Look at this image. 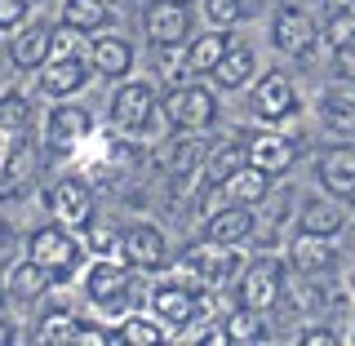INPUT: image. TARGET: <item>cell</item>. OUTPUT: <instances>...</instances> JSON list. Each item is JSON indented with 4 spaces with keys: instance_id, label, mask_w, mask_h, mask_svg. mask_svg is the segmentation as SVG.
Wrapping results in <instances>:
<instances>
[{
    "instance_id": "cell-1",
    "label": "cell",
    "mask_w": 355,
    "mask_h": 346,
    "mask_svg": "<svg viewBox=\"0 0 355 346\" xmlns=\"http://www.w3.org/2000/svg\"><path fill=\"white\" fill-rule=\"evenodd\" d=\"M85 293H89V302H94L98 311H107V315H120V311H129V302L138 297L133 266H129V262L98 258V262L85 271Z\"/></svg>"
},
{
    "instance_id": "cell-2",
    "label": "cell",
    "mask_w": 355,
    "mask_h": 346,
    "mask_svg": "<svg viewBox=\"0 0 355 346\" xmlns=\"http://www.w3.org/2000/svg\"><path fill=\"white\" fill-rule=\"evenodd\" d=\"M236 271H240V253L231 249V244L205 240V244H196V249L182 258V266H178V280L205 293V288H222Z\"/></svg>"
},
{
    "instance_id": "cell-3",
    "label": "cell",
    "mask_w": 355,
    "mask_h": 346,
    "mask_svg": "<svg viewBox=\"0 0 355 346\" xmlns=\"http://www.w3.org/2000/svg\"><path fill=\"white\" fill-rule=\"evenodd\" d=\"M271 44L297 62H311L320 44V18L306 14L302 5H280L271 18Z\"/></svg>"
},
{
    "instance_id": "cell-4",
    "label": "cell",
    "mask_w": 355,
    "mask_h": 346,
    "mask_svg": "<svg viewBox=\"0 0 355 346\" xmlns=\"http://www.w3.org/2000/svg\"><path fill=\"white\" fill-rule=\"evenodd\" d=\"M160 116L169 120L173 129L205 133V129L218 120V98H214V89H205V85H178V89H169V94H164Z\"/></svg>"
},
{
    "instance_id": "cell-5",
    "label": "cell",
    "mask_w": 355,
    "mask_h": 346,
    "mask_svg": "<svg viewBox=\"0 0 355 346\" xmlns=\"http://www.w3.org/2000/svg\"><path fill=\"white\" fill-rule=\"evenodd\" d=\"M284 297H288V275H284L280 258H253L240 271V306L271 311L275 302H284Z\"/></svg>"
},
{
    "instance_id": "cell-6",
    "label": "cell",
    "mask_w": 355,
    "mask_h": 346,
    "mask_svg": "<svg viewBox=\"0 0 355 346\" xmlns=\"http://www.w3.org/2000/svg\"><path fill=\"white\" fill-rule=\"evenodd\" d=\"M249 111L262 125H284V120H293L297 111H302V98H297V89L284 71H266L262 80H253Z\"/></svg>"
},
{
    "instance_id": "cell-7",
    "label": "cell",
    "mask_w": 355,
    "mask_h": 346,
    "mask_svg": "<svg viewBox=\"0 0 355 346\" xmlns=\"http://www.w3.org/2000/svg\"><path fill=\"white\" fill-rule=\"evenodd\" d=\"M205 311H209V297L200 293V288L182 284V280H169V284H155L151 288V315L160 320V325H169V329L196 325Z\"/></svg>"
},
{
    "instance_id": "cell-8",
    "label": "cell",
    "mask_w": 355,
    "mask_h": 346,
    "mask_svg": "<svg viewBox=\"0 0 355 346\" xmlns=\"http://www.w3.org/2000/svg\"><path fill=\"white\" fill-rule=\"evenodd\" d=\"M27 258L40 262L44 271H53V280H67L76 271V262H80V244L67 227H40L27 240Z\"/></svg>"
},
{
    "instance_id": "cell-9",
    "label": "cell",
    "mask_w": 355,
    "mask_h": 346,
    "mask_svg": "<svg viewBox=\"0 0 355 346\" xmlns=\"http://www.w3.org/2000/svg\"><path fill=\"white\" fill-rule=\"evenodd\" d=\"M191 22H196V9L187 0H151L142 9V31L147 40L160 49V44H182L191 36Z\"/></svg>"
},
{
    "instance_id": "cell-10",
    "label": "cell",
    "mask_w": 355,
    "mask_h": 346,
    "mask_svg": "<svg viewBox=\"0 0 355 346\" xmlns=\"http://www.w3.org/2000/svg\"><path fill=\"white\" fill-rule=\"evenodd\" d=\"M155 120V89L151 80H125L111 98V125L125 133H147Z\"/></svg>"
},
{
    "instance_id": "cell-11",
    "label": "cell",
    "mask_w": 355,
    "mask_h": 346,
    "mask_svg": "<svg viewBox=\"0 0 355 346\" xmlns=\"http://www.w3.org/2000/svg\"><path fill=\"white\" fill-rule=\"evenodd\" d=\"M44 205H49V214L62 222V227H89L94 222V191H89L85 178H58V182L49 187V196H44Z\"/></svg>"
},
{
    "instance_id": "cell-12",
    "label": "cell",
    "mask_w": 355,
    "mask_h": 346,
    "mask_svg": "<svg viewBox=\"0 0 355 346\" xmlns=\"http://www.w3.org/2000/svg\"><path fill=\"white\" fill-rule=\"evenodd\" d=\"M120 258H125L133 271H160L169 262V240H164L160 227L151 222H133V227L120 236Z\"/></svg>"
},
{
    "instance_id": "cell-13",
    "label": "cell",
    "mask_w": 355,
    "mask_h": 346,
    "mask_svg": "<svg viewBox=\"0 0 355 346\" xmlns=\"http://www.w3.org/2000/svg\"><path fill=\"white\" fill-rule=\"evenodd\" d=\"M315 182L324 187V196L342 200V205H355V147L342 142V147H329L315 160Z\"/></svg>"
},
{
    "instance_id": "cell-14",
    "label": "cell",
    "mask_w": 355,
    "mask_h": 346,
    "mask_svg": "<svg viewBox=\"0 0 355 346\" xmlns=\"http://www.w3.org/2000/svg\"><path fill=\"white\" fill-rule=\"evenodd\" d=\"M258 231V218H253V205H236V200H227L222 209L205 218V240L214 244H231V249H240L244 240Z\"/></svg>"
},
{
    "instance_id": "cell-15",
    "label": "cell",
    "mask_w": 355,
    "mask_h": 346,
    "mask_svg": "<svg viewBox=\"0 0 355 346\" xmlns=\"http://www.w3.org/2000/svg\"><path fill=\"white\" fill-rule=\"evenodd\" d=\"M338 244L333 236H311V231H297L293 244H288V266H293L297 275H329L333 266H338Z\"/></svg>"
},
{
    "instance_id": "cell-16",
    "label": "cell",
    "mask_w": 355,
    "mask_h": 346,
    "mask_svg": "<svg viewBox=\"0 0 355 346\" xmlns=\"http://www.w3.org/2000/svg\"><path fill=\"white\" fill-rule=\"evenodd\" d=\"M89 129H94V116H89L85 107H71V103H62V107H53L49 111V120H44V142H49L53 151H71L76 142H85L89 138Z\"/></svg>"
},
{
    "instance_id": "cell-17",
    "label": "cell",
    "mask_w": 355,
    "mask_h": 346,
    "mask_svg": "<svg viewBox=\"0 0 355 346\" xmlns=\"http://www.w3.org/2000/svg\"><path fill=\"white\" fill-rule=\"evenodd\" d=\"M347 209L333 196H306L302 209H297V231H311V236H342L347 231Z\"/></svg>"
},
{
    "instance_id": "cell-18",
    "label": "cell",
    "mask_w": 355,
    "mask_h": 346,
    "mask_svg": "<svg viewBox=\"0 0 355 346\" xmlns=\"http://www.w3.org/2000/svg\"><path fill=\"white\" fill-rule=\"evenodd\" d=\"M205 155H209V147L200 142V133H191V129H178V138H169L160 151H155V164H160L164 173L182 178V173H196L200 164H205Z\"/></svg>"
},
{
    "instance_id": "cell-19",
    "label": "cell",
    "mask_w": 355,
    "mask_h": 346,
    "mask_svg": "<svg viewBox=\"0 0 355 346\" xmlns=\"http://www.w3.org/2000/svg\"><path fill=\"white\" fill-rule=\"evenodd\" d=\"M89 85V62L85 58H49L40 67V89L49 98H76Z\"/></svg>"
},
{
    "instance_id": "cell-20",
    "label": "cell",
    "mask_w": 355,
    "mask_h": 346,
    "mask_svg": "<svg viewBox=\"0 0 355 346\" xmlns=\"http://www.w3.org/2000/svg\"><path fill=\"white\" fill-rule=\"evenodd\" d=\"M249 164H258L266 173H288L297 164V142L284 138V133H258V138L249 142Z\"/></svg>"
},
{
    "instance_id": "cell-21",
    "label": "cell",
    "mask_w": 355,
    "mask_h": 346,
    "mask_svg": "<svg viewBox=\"0 0 355 346\" xmlns=\"http://www.w3.org/2000/svg\"><path fill=\"white\" fill-rule=\"evenodd\" d=\"M89 62H94V71L107 76V80H125L133 71V44L125 36H98L89 44Z\"/></svg>"
},
{
    "instance_id": "cell-22",
    "label": "cell",
    "mask_w": 355,
    "mask_h": 346,
    "mask_svg": "<svg viewBox=\"0 0 355 346\" xmlns=\"http://www.w3.org/2000/svg\"><path fill=\"white\" fill-rule=\"evenodd\" d=\"M31 173H36V151H31L27 133H18V138L9 142V151H5V169H0V196H18L22 187L31 182Z\"/></svg>"
},
{
    "instance_id": "cell-23",
    "label": "cell",
    "mask_w": 355,
    "mask_h": 346,
    "mask_svg": "<svg viewBox=\"0 0 355 346\" xmlns=\"http://www.w3.org/2000/svg\"><path fill=\"white\" fill-rule=\"evenodd\" d=\"M49 40H53V27H44V22H31L27 31H18L14 44H9L14 67H22V71H40V67L49 62Z\"/></svg>"
},
{
    "instance_id": "cell-24",
    "label": "cell",
    "mask_w": 355,
    "mask_h": 346,
    "mask_svg": "<svg viewBox=\"0 0 355 346\" xmlns=\"http://www.w3.org/2000/svg\"><path fill=\"white\" fill-rule=\"evenodd\" d=\"M253 71H258V53L249 49V44H240V40H231V49L222 53V62L214 67V80H218V89H244L253 80Z\"/></svg>"
},
{
    "instance_id": "cell-25",
    "label": "cell",
    "mask_w": 355,
    "mask_h": 346,
    "mask_svg": "<svg viewBox=\"0 0 355 346\" xmlns=\"http://www.w3.org/2000/svg\"><path fill=\"white\" fill-rule=\"evenodd\" d=\"M218 191L227 196V200H236V205H262V200L271 196V173L258 169V164H240V169L231 173Z\"/></svg>"
},
{
    "instance_id": "cell-26",
    "label": "cell",
    "mask_w": 355,
    "mask_h": 346,
    "mask_svg": "<svg viewBox=\"0 0 355 346\" xmlns=\"http://www.w3.org/2000/svg\"><path fill=\"white\" fill-rule=\"evenodd\" d=\"M240 164H249V147H240V142H218V147H209L205 164H200L205 187H222L231 173L240 169Z\"/></svg>"
},
{
    "instance_id": "cell-27",
    "label": "cell",
    "mask_w": 355,
    "mask_h": 346,
    "mask_svg": "<svg viewBox=\"0 0 355 346\" xmlns=\"http://www.w3.org/2000/svg\"><path fill=\"white\" fill-rule=\"evenodd\" d=\"M231 49V36L222 27L214 31H205V36H196L191 44H187V71L191 76H205V71H214V67L222 62V53Z\"/></svg>"
},
{
    "instance_id": "cell-28",
    "label": "cell",
    "mask_w": 355,
    "mask_h": 346,
    "mask_svg": "<svg viewBox=\"0 0 355 346\" xmlns=\"http://www.w3.org/2000/svg\"><path fill=\"white\" fill-rule=\"evenodd\" d=\"M320 125L333 138L351 142L355 138V94H324L320 98Z\"/></svg>"
},
{
    "instance_id": "cell-29",
    "label": "cell",
    "mask_w": 355,
    "mask_h": 346,
    "mask_svg": "<svg viewBox=\"0 0 355 346\" xmlns=\"http://www.w3.org/2000/svg\"><path fill=\"white\" fill-rule=\"evenodd\" d=\"M53 284V271H44L40 262H18L14 271H9V293L14 297H22V302H31V297H40L44 288Z\"/></svg>"
},
{
    "instance_id": "cell-30",
    "label": "cell",
    "mask_w": 355,
    "mask_h": 346,
    "mask_svg": "<svg viewBox=\"0 0 355 346\" xmlns=\"http://www.w3.org/2000/svg\"><path fill=\"white\" fill-rule=\"evenodd\" d=\"M62 22H71L80 31H103L111 22V9L107 0H62Z\"/></svg>"
},
{
    "instance_id": "cell-31",
    "label": "cell",
    "mask_w": 355,
    "mask_h": 346,
    "mask_svg": "<svg viewBox=\"0 0 355 346\" xmlns=\"http://www.w3.org/2000/svg\"><path fill=\"white\" fill-rule=\"evenodd\" d=\"M116 342H125V346H155V342H164V329H160L155 315H125L120 329H116Z\"/></svg>"
},
{
    "instance_id": "cell-32",
    "label": "cell",
    "mask_w": 355,
    "mask_h": 346,
    "mask_svg": "<svg viewBox=\"0 0 355 346\" xmlns=\"http://www.w3.org/2000/svg\"><path fill=\"white\" fill-rule=\"evenodd\" d=\"M222 325H227L231 342H266V320H262V311H258V306H240V311H231Z\"/></svg>"
},
{
    "instance_id": "cell-33",
    "label": "cell",
    "mask_w": 355,
    "mask_h": 346,
    "mask_svg": "<svg viewBox=\"0 0 355 346\" xmlns=\"http://www.w3.org/2000/svg\"><path fill=\"white\" fill-rule=\"evenodd\" d=\"M18 133H27V103L18 94H5L0 98V138L14 142Z\"/></svg>"
},
{
    "instance_id": "cell-34",
    "label": "cell",
    "mask_w": 355,
    "mask_h": 346,
    "mask_svg": "<svg viewBox=\"0 0 355 346\" xmlns=\"http://www.w3.org/2000/svg\"><path fill=\"white\" fill-rule=\"evenodd\" d=\"M205 18H209V27H222V31H231V27H240L244 18H249V9H244V0H205Z\"/></svg>"
},
{
    "instance_id": "cell-35",
    "label": "cell",
    "mask_w": 355,
    "mask_h": 346,
    "mask_svg": "<svg viewBox=\"0 0 355 346\" xmlns=\"http://www.w3.org/2000/svg\"><path fill=\"white\" fill-rule=\"evenodd\" d=\"M76 329H80V320L71 315V311H49V315L40 320V342H76Z\"/></svg>"
},
{
    "instance_id": "cell-36",
    "label": "cell",
    "mask_w": 355,
    "mask_h": 346,
    "mask_svg": "<svg viewBox=\"0 0 355 346\" xmlns=\"http://www.w3.org/2000/svg\"><path fill=\"white\" fill-rule=\"evenodd\" d=\"M49 58H80V27L62 22L53 27V40H49Z\"/></svg>"
},
{
    "instance_id": "cell-37",
    "label": "cell",
    "mask_w": 355,
    "mask_h": 346,
    "mask_svg": "<svg viewBox=\"0 0 355 346\" xmlns=\"http://www.w3.org/2000/svg\"><path fill=\"white\" fill-rule=\"evenodd\" d=\"M85 231H89V249H94L98 258H116V253H120V236L111 227H103V222H89Z\"/></svg>"
},
{
    "instance_id": "cell-38",
    "label": "cell",
    "mask_w": 355,
    "mask_h": 346,
    "mask_svg": "<svg viewBox=\"0 0 355 346\" xmlns=\"http://www.w3.org/2000/svg\"><path fill=\"white\" fill-rule=\"evenodd\" d=\"M31 14V0H0V31H18Z\"/></svg>"
},
{
    "instance_id": "cell-39",
    "label": "cell",
    "mask_w": 355,
    "mask_h": 346,
    "mask_svg": "<svg viewBox=\"0 0 355 346\" xmlns=\"http://www.w3.org/2000/svg\"><path fill=\"white\" fill-rule=\"evenodd\" d=\"M297 342H302V346H342L347 338H342V333H333L329 325H315V329L297 333Z\"/></svg>"
},
{
    "instance_id": "cell-40",
    "label": "cell",
    "mask_w": 355,
    "mask_h": 346,
    "mask_svg": "<svg viewBox=\"0 0 355 346\" xmlns=\"http://www.w3.org/2000/svg\"><path fill=\"white\" fill-rule=\"evenodd\" d=\"M76 342H80V346H111L116 333H107L103 325H80V329H76Z\"/></svg>"
},
{
    "instance_id": "cell-41",
    "label": "cell",
    "mask_w": 355,
    "mask_h": 346,
    "mask_svg": "<svg viewBox=\"0 0 355 346\" xmlns=\"http://www.w3.org/2000/svg\"><path fill=\"white\" fill-rule=\"evenodd\" d=\"M14 249H18V236L9 222H0V271H5L9 262H14Z\"/></svg>"
},
{
    "instance_id": "cell-42",
    "label": "cell",
    "mask_w": 355,
    "mask_h": 346,
    "mask_svg": "<svg viewBox=\"0 0 355 346\" xmlns=\"http://www.w3.org/2000/svg\"><path fill=\"white\" fill-rule=\"evenodd\" d=\"M5 342H14V329H9L5 320H0V346H5Z\"/></svg>"
},
{
    "instance_id": "cell-43",
    "label": "cell",
    "mask_w": 355,
    "mask_h": 346,
    "mask_svg": "<svg viewBox=\"0 0 355 346\" xmlns=\"http://www.w3.org/2000/svg\"><path fill=\"white\" fill-rule=\"evenodd\" d=\"M351 297H355V266H351Z\"/></svg>"
},
{
    "instance_id": "cell-44",
    "label": "cell",
    "mask_w": 355,
    "mask_h": 346,
    "mask_svg": "<svg viewBox=\"0 0 355 346\" xmlns=\"http://www.w3.org/2000/svg\"><path fill=\"white\" fill-rule=\"evenodd\" d=\"M0 147H9V142H5V138H0ZM0 155H5V151H0Z\"/></svg>"
},
{
    "instance_id": "cell-45",
    "label": "cell",
    "mask_w": 355,
    "mask_h": 346,
    "mask_svg": "<svg viewBox=\"0 0 355 346\" xmlns=\"http://www.w3.org/2000/svg\"><path fill=\"white\" fill-rule=\"evenodd\" d=\"M351 342H355V325H351Z\"/></svg>"
},
{
    "instance_id": "cell-46",
    "label": "cell",
    "mask_w": 355,
    "mask_h": 346,
    "mask_svg": "<svg viewBox=\"0 0 355 346\" xmlns=\"http://www.w3.org/2000/svg\"><path fill=\"white\" fill-rule=\"evenodd\" d=\"M351 5H355V0H351Z\"/></svg>"
}]
</instances>
